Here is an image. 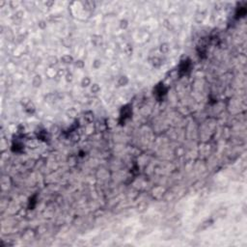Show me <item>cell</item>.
Wrapping results in <instances>:
<instances>
[{
    "instance_id": "cell-1",
    "label": "cell",
    "mask_w": 247,
    "mask_h": 247,
    "mask_svg": "<svg viewBox=\"0 0 247 247\" xmlns=\"http://www.w3.org/2000/svg\"><path fill=\"white\" fill-rule=\"evenodd\" d=\"M131 115V110L130 108H127V107H123L122 110V114H121V119H124V122L130 118Z\"/></svg>"
}]
</instances>
